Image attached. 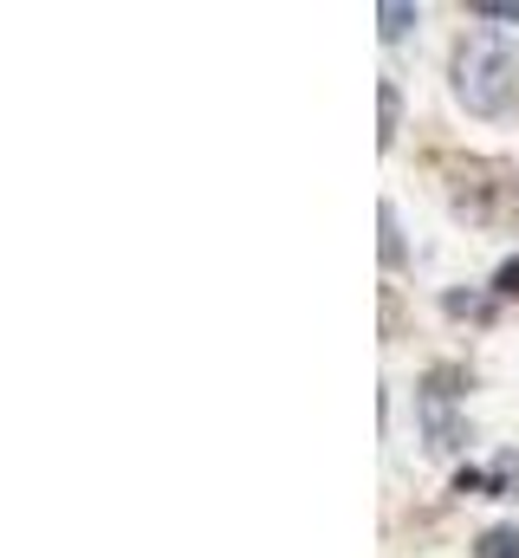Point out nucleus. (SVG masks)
I'll use <instances>...</instances> for the list:
<instances>
[{"mask_svg":"<svg viewBox=\"0 0 519 558\" xmlns=\"http://www.w3.org/2000/svg\"><path fill=\"white\" fill-rule=\"evenodd\" d=\"M455 92H461V105L481 111V118L514 111L519 105V52L514 46H500V39H474V46H461V59H455Z\"/></svg>","mask_w":519,"mask_h":558,"instance_id":"nucleus-1","label":"nucleus"},{"mask_svg":"<svg viewBox=\"0 0 519 558\" xmlns=\"http://www.w3.org/2000/svg\"><path fill=\"white\" fill-rule=\"evenodd\" d=\"M455 371H435L429 384H422V422H429V448H442V454H455L461 441H468V428L448 416V397H455Z\"/></svg>","mask_w":519,"mask_h":558,"instance_id":"nucleus-2","label":"nucleus"},{"mask_svg":"<svg viewBox=\"0 0 519 558\" xmlns=\"http://www.w3.org/2000/svg\"><path fill=\"white\" fill-rule=\"evenodd\" d=\"M519 494V454H494V468H487V500H514Z\"/></svg>","mask_w":519,"mask_h":558,"instance_id":"nucleus-3","label":"nucleus"},{"mask_svg":"<svg viewBox=\"0 0 519 558\" xmlns=\"http://www.w3.org/2000/svg\"><path fill=\"white\" fill-rule=\"evenodd\" d=\"M474 558H519V526H487Z\"/></svg>","mask_w":519,"mask_h":558,"instance_id":"nucleus-4","label":"nucleus"},{"mask_svg":"<svg viewBox=\"0 0 519 558\" xmlns=\"http://www.w3.org/2000/svg\"><path fill=\"white\" fill-rule=\"evenodd\" d=\"M377 20H384V39H402V33L415 26V7H409V0H384Z\"/></svg>","mask_w":519,"mask_h":558,"instance_id":"nucleus-5","label":"nucleus"},{"mask_svg":"<svg viewBox=\"0 0 519 558\" xmlns=\"http://www.w3.org/2000/svg\"><path fill=\"white\" fill-rule=\"evenodd\" d=\"M377 221H384V260L396 267V260H402V234H396V208H389V202H384V215H377Z\"/></svg>","mask_w":519,"mask_h":558,"instance_id":"nucleus-6","label":"nucleus"},{"mask_svg":"<svg viewBox=\"0 0 519 558\" xmlns=\"http://www.w3.org/2000/svg\"><path fill=\"white\" fill-rule=\"evenodd\" d=\"M474 20H519V0H474Z\"/></svg>","mask_w":519,"mask_h":558,"instance_id":"nucleus-7","label":"nucleus"},{"mask_svg":"<svg viewBox=\"0 0 519 558\" xmlns=\"http://www.w3.org/2000/svg\"><path fill=\"white\" fill-rule=\"evenodd\" d=\"M442 305H448L455 318H487V305H481V299H468V292H448Z\"/></svg>","mask_w":519,"mask_h":558,"instance_id":"nucleus-8","label":"nucleus"},{"mask_svg":"<svg viewBox=\"0 0 519 558\" xmlns=\"http://www.w3.org/2000/svg\"><path fill=\"white\" fill-rule=\"evenodd\" d=\"M396 118H402V98H396V85H384V131H377V137H396Z\"/></svg>","mask_w":519,"mask_h":558,"instance_id":"nucleus-9","label":"nucleus"},{"mask_svg":"<svg viewBox=\"0 0 519 558\" xmlns=\"http://www.w3.org/2000/svg\"><path fill=\"white\" fill-rule=\"evenodd\" d=\"M455 494H487V468H461L455 474Z\"/></svg>","mask_w":519,"mask_h":558,"instance_id":"nucleus-10","label":"nucleus"},{"mask_svg":"<svg viewBox=\"0 0 519 558\" xmlns=\"http://www.w3.org/2000/svg\"><path fill=\"white\" fill-rule=\"evenodd\" d=\"M494 292H500V299H519V260H507V267L494 274Z\"/></svg>","mask_w":519,"mask_h":558,"instance_id":"nucleus-11","label":"nucleus"}]
</instances>
